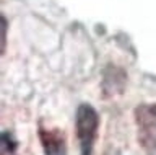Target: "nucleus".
I'll use <instances>...</instances> for the list:
<instances>
[{
	"label": "nucleus",
	"instance_id": "nucleus-3",
	"mask_svg": "<svg viewBox=\"0 0 156 155\" xmlns=\"http://www.w3.org/2000/svg\"><path fill=\"white\" fill-rule=\"evenodd\" d=\"M39 140H41L44 155H67V139L60 129L41 126Z\"/></svg>",
	"mask_w": 156,
	"mask_h": 155
},
{
	"label": "nucleus",
	"instance_id": "nucleus-2",
	"mask_svg": "<svg viewBox=\"0 0 156 155\" xmlns=\"http://www.w3.org/2000/svg\"><path fill=\"white\" fill-rule=\"evenodd\" d=\"M136 126V140L145 152L153 153L156 150V105L143 103L133 109Z\"/></svg>",
	"mask_w": 156,
	"mask_h": 155
},
{
	"label": "nucleus",
	"instance_id": "nucleus-5",
	"mask_svg": "<svg viewBox=\"0 0 156 155\" xmlns=\"http://www.w3.org/2000/svg\"><path fill=\"white\" fill-rule=\"evenodd\" d=\"M5 39H7V20L2 17V51H5Z\"/></svg>",
	"mask_w": 156,
	"mask_h": 155
},
{
	"label": "nucleus",
	"instance_id": "nucleus-4",
	"mask_svg": "<svg viewBox=\"0 0 156 155\" xmlns=\"http://www.w3.org/2000/svg\"><path fill=\"white\" fill-rule=\"evenodd\" d=\"M16 149H18V142L15 140L13 134L10 131H3L2 132V155H18Z\"/></svg>",
	"mask_w": 156,
	"mask_h": 155
},
{
	"label": "nucleus",
	"instance_id": "nucleus-1",
	"mask_svg": "<svg viewBox=\"0 0 156 155\" xmlns=\"http://www.w3.org/2000/svg\"><path fill=\"white\" fill-rule=\"evenodd\" d=\"M76 137L80 142V155H93L94 142L99 129V116L91 105L81 103L76 109L75 118Z\"/></svg>",
	"mask_w": 156,
	"mask_h": 155
}]
</instances>
